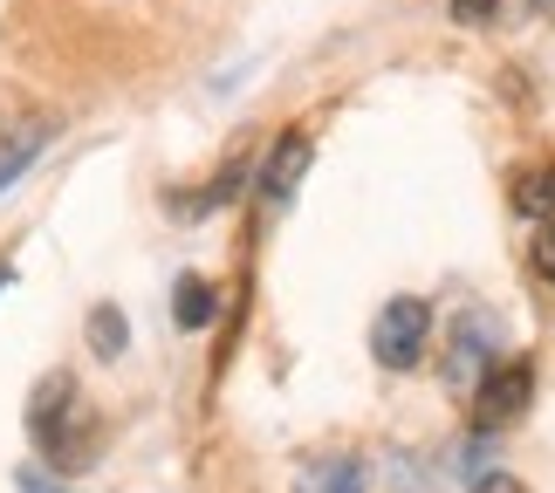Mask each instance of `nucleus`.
<instances>
[{
  "label": "nucleus",
  "instance_id": "nucleus-1",
  "mask_svg": "<svg viewBox=\"0 0 555 493\" xmlns=\"http://www.w3.org/2000/svg\"><path fill=\"white\" fill-rule=\"evenodd\" d=\"M28 432L41 445V459L62 466V473H76V466H90L96 453V425H90V404H82L76 377H41L35 398H28Z\"/></svg>",
  "mask_w": 555,
  "mask_h": 493
},
{
  "label": "nucleus",
  "instance_id": "nucleus-2",
  "mask_svg": "<svg viewBox=\"0 0 555 493\" xmlns=\"http://www.w3.org/2000/svg\"><path fill=\"white\" fill-rule=\"evenodd\" d=\"M425 342H433V302H418V295H391V302L377 309V323H371L377 363H384V371H418Z\"/></svg>",
  "mask_w": 555,
  "mask_h": 493
},
{
  "label": "nucleus",
  "instance_id": "nucleus-3",
  "mask_svg": "<svg viewBox=\"0 0 555 493\" xmlns=\"http://www.w3.org/2000/svg\"><path fill=\"white\" fill-rule=\"evenodd\" d=\"M528 398H535V363L501 356L494 371H480V384H474V418L480 425H515L528 412Z\"/></svg>",
  "mask_w": 555,
  "mask_h": 493
},
{
  "label": "nucleus",
  "instance_id": "nucleus-4",
  "mask_svg": "<svg viewBox=\"0 0 555 493\" xmlns=\"http://www.w3.org/2000/svg\"><path fill=\"white\" fill-rule=\"evenodd\" d=\"M302 171H309V138L302 131H282V138H274V158L261 165V199L268 206H288V192L302 185Z\"/></svg>",
  "mask_w": 555,
  "mask_h": 493
},
{
  "label": "nucleus",
  "instance_id": "nucleus-5",
  "mask_svg": "<svg viewBox=\"0 0 555 493\" xmlns=\"http://www.w3.org/2000/svg\"><path fill=\"white\" fill-rule=\"evenodd\" d=\"M172 315H179V329H206L212 323V309H220V295H212V282H199V274H185L179 295H172Z\"/></svg>",
  "mask_w": 555,
  "mask_h": 493
},
{
  "label": "nucleus",
  "instance_id": "nucleus-6",
  "mask_svg": "<svg viewBox=\"0 0 555 493\" xmlns=\"http://www.w3.org/2000/svg\"><path fill=\"white\" fill-rule=\"evenodd\" d=\"M295 493H364V466H350V459L309 466V473L295 480Z\"/></svg>",
  "mask_w": 555,
  "mask_h": 493
},
{
  "label": "nucleus",
  "instance_id": "nucleus-7",
  "mask_svg": "<svg viewBox=\"0 0 555 493\" xmlns=\"http://www.w3.org/2000/svg\"><path fill=\"white\" fill-rule=\"evenodd\" d=\"M535 0H453V21H466V28H501V21L528 14Z\"/></svg>",
  "mask_w": 555,
  "mask_h": 493
},
{
  "label": "nucleus",
  "instance_id": "nucleus-8",
  "mask_svg": "<svg viewBox=\"0 0 555 493\" xmlns=\"http://www.w3.org/2000/svg\"><path fill=\"white\" fill-rule=\"evenodd\" d=\"M35 152H41V131H35V124H28V131H8V138H0V185H8L21 165H35Z\"/></svg>",
  "mask_w": 555,
  "mask_h": 493
},
{
  "label": "nucleus",
  "instance_id": "nucleus-9",
  "mask_svg": "<svg viewBox=\"0 0 555 493\" xmlns=\"http://www.w3.org/2000/svg\"><path fill=\"white\" fill-rule=\"evenodd\" d=\"M528 268L555 282V220H535V233H528Z\"/></svg>",
  "mask_w": 555,
  "mask_h": 493
},
{
  "label": "nucleus",
  "instance_id": "nucleus-10",
  "mask_svg": "<svg viewBox=\"0 0 555 493\" xmlns=\"http://www.w3.org/2000/svg\"><path fill=\"white\" fill-rule=\"evenodd\" d=\"M90 336H96V350H103V356H117V350H124V323H117V309H96Z\"/></svg>",
  "mask_w": 555,
  "mask_h": 493
},
{
  "label": "nucleus",
  "instance_id": "nucleus-11",
  "mask_svg": "<svg viewBox=\"0 0 555 493\" xmlns=\"http://www.w3.org/2000/svg\"><path fill=\"white\" fill-rule=\"evenodd\" d=\"M466 493H528V486H521L515 473H480V480L466 486Z\"/></svg>",
  "mask_w": 555,
  "mask_h": 493
},
{
  "label": "nucleus",
  "instance_id": "nucleus-12",
  "mask_svg": "<svg viewBox=\"0 0 555 493\" xmlns=\"http://www.w3.org/2000/svg\"><path fill=\"white\" fill-rule=\"evenodd\" d=\"M21 493H62V486H49L41 473H21Z\"/></svg>",
  "mask_w": 555,
  "mask_h": 493
},
{
  "label": "nucleus",
  "instance_id": "nucleus-13",
  "mask_svg": "<svg viewBox=\"0 0 555 493\" xmlns=\"http://www.w3.org/2000/svg\"><path fill=\"white\" fill-rule=\"evenodd\" d=\"M0 288H8V261H0Z\"/></svg>",
  "mask_w": 555,
  "mask_h": 493
}]
</instances>
